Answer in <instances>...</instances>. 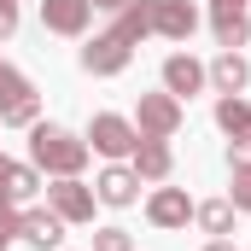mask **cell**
<instances>
[{"mask_svg": "<svg viewBox=\"0 0 251 251\" xmlns=\"http://www.w3.org/2000/svg\"><path fill=\"white\" fill-rule=\"evenodd\" d=\"M82 158H88V146L70 140L64 128H35V164H47V170H59V176H76Z\"/></svg>", "mask_w": 251, "mask_h": 251, "instance_id": "obj_1", "label": "cell"}, {"mask_svg": "<svg viewBox=\"0 0 251 251\" xmlns=\"http://www.w3.org/2000/svg\"><path fill=\"white\" fill-rule=\"evenodd\" d=\"M176 123H181L176 94H146V100H140V140H164Z\"/></svg>", "mask_w": 251, "mask_h": 251, "instance_id": "obj_2", "label": "cell"}, {"mask_svg": "<svg viewBox=\"0 0 251 251\" xmlns=\"http://www.w3.org/2000/svg\"><path fill=\"white\" fill-rule=\"evenodd\" d=\"M0 117H6V123H29V117H35L29 82H24L12 64H0Z\"/></svg>", "mask_w": 251, "mask_h": 251, "instance_id": "obj_3", "label": "cell"}, {"mask_svg": "<svg viewBox=\"0 0 251 251\" xmlns=\"http://www.w3.org/2000/svg\"><path fill=\"white\" fill-rule=\"evenodd\" d=\"M94 146H100L105 158H123V152L140 146V134H134L123 117H94Z\"/></svg>", "mask_w": 251, "mask_h": 251, "instance_id": "obj_4", "label": "cell"}, {"mask_svg": "<svg viewBox=\"0 0 251 251\" xmlns=\"http://www.w3.org/2000/svg\"><path fill=\"white\" fill-rule=\"evenodd\" d=\"M88 0H41V18H47V29H59V35H82V24H88Z\"/></svg>", "mask_w": 251, "mask_h": 251, "instance_id": "obj_5", "label": "cell"}, {"mask_svg": "<svg viewBox=\"0 0 251 251\" xmlns=\"http://www.w3.org/2000/svg\"><path fill=\"white\" fill-rule=\"evenodd\" d=\"M82 64H88L94 76H111V70H123V64H128V41H123V35H100V41L82 53Z\"/></svg>", "mask_w": 251, "mask_h": 251, "instance_id": "obj_6", "label": "cell"}, {"mask_svg": "<svg viewBox=\"0 0 251 251\" xmlns=\"http://www.w3.org/2000/svg\"><path fill=\"white\" fill-rule=\"evenodd\" d=\"M47 199H53V210H59L64 222H82V216H94V193H88V187H76L70 176H64L59 187H47Z\"/></svg>", "mask_w": 251, "mask_h": 251, "instance_id": "obj_7", "label": "cell"}, {"mask_svg": "<svg viewBox=\"0 0 251 251\" xmlns=\"http://www.w3.org/2000/svg\"><path fill=\"white\" fill-rule=\"evenodd\" d=\"M193 24V6L187 0H152V29H164V35H187Z\"/></svg>", "mask_w": 251, "mask_h": 251, "instance_id": "obj_8", "label": "cell"}, {"mask_svg": "<svg viewBox=\"0 0 251 251\" xmlns=\"http://www.w3.org/2000/svg\"><path fill=\"white\" fill-rule=\"evenodd\" d=\"M199 82H204V70H199V64H193L187 53H176V59H164V88H170L176 100H181V94H193Z\"/></svg>", "mask_w": 251, "mask_h": 251, "instance_id": "obj_9", "label": "cell"}, {"mask_svg": "<svg viewBox=\"0 0 251 251\" xmlns=\"http://www.w3.org/2000/svg\"><path fill=\"white\" fill-rule=\"evenodd\" d=\"M134 176L164 181V176H170V146H164V140H140V146H134Z\"/></svg>", "mask_w": 251, "mask_h": 251, "instance_id": "obj_10", "label": "cell"}, {"mask_svg": "<svg viewBox=\"0 0 251 251\" xmlns=\"http://www.w3.org/2000/svg\"><path fill=\"white\" fill-rule=\"evenodd\" d=\"M193 216V204H187V193H176V187H164L158 199H152V222L158 228H181Z\"/></svg>", "mask_w": 251, "mask_h": 251, "instance_id": "obj_11", "label": "cell"}, {"mask_svg": "<svg viewBox=\"0 0 251 251\" xmlns=\"http://www.w3.org/2000/svg\"><path fill=\"white\" fill-rule=\"evenodd\" d=\"M18 234H24V240H29V246H59V216H47V210H35V216H24V222H18Z\"/></svg>", "mask_w": 251, "mask_h": 251, "instance_id": "obj_12", "label": "cell"}, {"mask_svg": "<svg viewBox=\"0 0 251 251\" xmlns=\"http://www.w3.org/2000/svg\"><path fill=\"white\" fill-rule=\"evenodd\" d=\"M246 59H234V53H222V59L210 64V82H216V88H222V94H240V88H246Z\"/></svg>", "mask_w": 251, "mask_h": 251, "instance_id": "obj_13", "label": "cell"}, {"mask_svg": "<svg viewBox=\"0 0 251 251\" xmlns=\"http://www.w3.org/2000/svg\"><path fill=\"white\" fill-rule=\"evenodd\" d=\"M216 123L240 140V134H251V105L240 100V94H234V100H222V105H216Z\"/></svg>", "mask_w": 251, "mask_h": 251, "instance_id": "obj_14", "label": "cell"}, {"mask_svg": "<svg viewBox=\"0 0 251 251\" xmlns=\"http://www.w3.org/2000/svg\"><path fill=\"white\" fill-rule=\"evenodd\" d=\"M100 199L105 204H134V176L128 170H105L100 176Z\"/></svg>", "mask_w": 251, "mask_h": 251, "instance_id": "obj_15", "label": "cell"}, {"mask_svg": "<svg viewBox=\"0 0 251 251\" xmlns=\"http://www.w3.org/2000/svg\"><path fill=\"white\" fill-rule=\"evenodd\" d=\"M216 41L222 47H240L246 41V12L240 6H216Z\"/></svg>", "mask_w": 251, "mask_h": 251, "instance_id": "obj_16", "label": "cell"}, {"mask_svg": "<svg viewBox=\"0 0 251 251\" xmlns=\"http://www.w3.org/2000/svg\"><path fill=\"white\" fill-rule=\"evenodd\" d=\"M0 181H6V199H29V193H35V170L6 164V170H0Z\"/></svg>", "mask_w": 251, "mask_h": 251, "instance_id": "obj_17", "label": "cell"}, {"mask_svg": "<svg viewBox=\"0 0 251 251\" xmlns=\"http://www.w3.org/2000/svg\"><path fill=\"white\" fill-rule=\"evenodd\" d=\"M199 222H204L210 234H228V222H234V204H204V210H199Z\"/></svg>", "mask_w": 251, "mask_h": 251, "instance_id": "obj_18", "label": "cell"}, {"mask_svg": "<svg viewBox=\"0 0 251 251\" xmlns=\"http://www.w3.org/2000/svg\"><path fill=\"white\" fill-rule=\"evenodd\" d=\"M94 251H128V234L123 228H105V234L94 240Z\"/></svg>", "mask_w": 251, "mask_h": 251, "instance_id": "obj_19", "label": "cell"}, {"mask_svg": "<svg viewBox=\"0 0 251 251\" xmlns=\"http://www.w3.org/2000/svg\"><path fill=\"white\" fill-rule=\"evenodd\" d=\"M234 204H246V210H251V170L240 176V181H234Z\"/></svg>", "mask_w": 251, "mask_h": 251, "instance_id": "obj_20", "label": "cell"}, {"mask_svg": "<svg viewBox=\"0 0 251 251\" xmlns=\"http://www.w3.org/2000/svg\"><path fill=\"white\" fill-rule=\"evenodd\" d=\"M18 29V12H12V0H0V35H12Z\"/></svg>", "mask_w": 251, "mask_h": 251, "instance_id": "obj_21", "label": "cell"}, {"mask_svg": "<svg viewBox=\"0 0 251 251\" xmlns=\"http://www.w3.org/2000/svg\"><path fill=\"white\" fill-rule=\"evenodd\" d=\"M228 158H234V170H251V140H240V146H234Z\"/></svg>", "mask_w": 251, "mask_h": 251, "instance_id": "obj_22", "label": "cell"}, {"mask_svg": "<svg viewBox=\"0 0 251 251\" xmlns=\"http://www.w3.org/2000/svg\"><path fill=\"white\" fill-rule=\"evenodd\" d=\"M88 6H105V12H117V6H128V0H88Z\"/></svg>", "mask_w": 251, "mask_h": 251, "instance_id": "obj_23", "label": "cell"}, {"mask_svg": "<svg viewBox=\"0 0 251 251\" xmlns=\"http://www.w3.org/2000/svg\"><path fill=\"white\" fill-rule=\"evenodd\" d=\"M216 6H246V0H216Z\"/></svg>", "mask_w": 251, "mask_h": 251, "instance_id": "obj_24", "label": "cell"}, {"mask_svg": "<svg viewBox=\"0 0 251 251\" xmlns=\"http://www.w3.org/2000/svg\"><path fill=\"white\" fill-rule=\"evenodd\" d=\"M210 251H228V246H210Z\"/></svg>", "mask_w": 251, "mask_h": 251, "instance_id": "obj_25", "label": "cell"}, {"mask_svg": "<svg viewBox=\"0 0 251 251\" xmlns=\"http://www.w3.org/2000/svg\"><path fill=\"white\" fill-rule=\"evenodd\" d=\"M0 170H6V158H0Z\"/></svg>", "mask_w": 251, "mask_h": 251, "instance_id": "obj_26", "label": "cell"}, {"mask_svg": "<svg viewBox=\"0 0 251 251\" xmlns=\"http://www.w3.org/2000/svg\"><path fill=\"white\" fill-rule=\"evenodd\" d=\"M0 246H6V240H0Z\"/></svg>", "mask_w": 251, "mask_h": 251, "instance_id": "obj_27", "label": "cell"}]
</instances>
